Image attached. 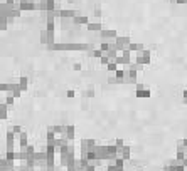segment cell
Masks as SVG:
<instances>
[{
    "label": "cell",
    "instance_id": "30bf717a",
    "mask_svg": "<svg viewBox=\"0 0 187 171\" xmlns=\"http://www.w3.org/2000/svg\"><path fill=\"white\" fill-rule=\"evenodd\" d=\"M78 10H68V8H64V10H59V17L61 19H73L74 15H76Z\"/></svg>",
    "mask_w": 187,
    "mask_h": 171
},
{
    "label": "cell",
    "instance_id": "4dcf8cb0",
    "mask_svg": "<svg viewBox=\"0 0 187 171\" xmlns=\"http://www.w3.org/2000/svg\"><path fill=\"white\" fill-rule=\"evenodd\" d=\"M115 62H117L118 66H125V61H123V57H122V56H117V59H115Z\"/></svg>",
    "mask_w": 187,
    "mask_h": 171
},
{
    "label": "cell",
    "instance_id": "6da1fadb",
    "mask_svg": "<svg viewBox=\"0 0 187 171\" xmlns=\"http://www.w3.org/2000/svg\"><path fill=\"white\" fill-rule=\"evenodd\" d=\"M49 51H93L95 49V46L93 44H68V42H64V44H49L47 46Z\"/></svg>",
    "mask_w": 187,
    "mask_h": 171
},
{
    "label": "cell",
    "instance_id": "d6986e66",
    "mask_svg": "<svg viewBox=\"0 0 187 171\" xmlns=\"http://www.w3.org/2000/svg\"><path fill=\"white\" fill-rule=\"evenodd\" d=\"M66 138L68 139H73L74 138V126H66Z\"/></svg>",
    "mask_w": 187,
    "mask_h": 171
},
{
    "label": "cell",
    "instance_id": "d4e9b609",
    "mask_svg": "<svg viewBox=\"0 0 187 171\" xmlns=\"http://www.w3.org/2000/svg\"><path fill=\"white\" fill-rule=\"evenodd\" d=\"M95 96V89L93 87H88L86 91H83V97H93Z\"/></svg>",
    "mask_w": 187,
    "mask_h": 171
},
{
    "label": "cell",
    "instance_id": "ac0fdd59",
    "mask_svg": "<svg viewBox=\"0 0 187 171\" xmlns=\"http://www.w3.org/2000/svg\"><path fill=\"white\" fill-rule=\"evenodd\" d=\"M54 29H56L54 19H47V22H46V30H47V32H54Z\"/></svg>",
    "mask_w": 187,
    "mask_h": 171
},
{
    "label": "cell",
    "instance_id": "83f0119b",
    "mask_svg": "<svg viewBox=\"0 0 187 171\" xmlns=\"http://www.w3.org/2000/svg\"><path fill=\"white\" fill-rule=\"evenodd\" d=\"M108 84H122V81L117 76H111V77H108Z\"/></svg>",
    "mask_w": 187,
    "mask_h": 171
},
{
    "label": "cell",
    "instance_id": "f35d334b",
    "mask_svg": "<svg viewBox=\"0 0 187 171\" xmlns=\"http://www.w3.org/2000/svg\"><path fill=\"white\" fill-rule=\"evenodd\" d=\"M118 148H123V141H122V139H118V141H117V149H118Z\"/></svg>",
    "mask_w": 187,
    "mask_h": 171
},
{
    "label": "cell",
    "instance_id": "7402d4cb",
    "mask_svg": "<svg viewBox=\"0 0 187 171\" xmlns=\"http://www.w3.org/2000/svg\"><path fill=\"white\" fill-rule=\"evenodd\" d=\"M7 143H8V149L12 151V144H14V133H10V131L7 133Z\"/></svg>",
    "mask_w": 187,
    "mask_h": 171
},
{
    "label": "cell",
    "instance_id": "e575fe53",
    "mask_svg": "<svg viewBox=\"0 0 187 171\" xmlns=\"http://www.w3.org/2000/svg\"><path fill=\"white\" fill-rule=\"evenodd\" d=\"M95 15H96V19H100V17H101V8L100 7L95 8Z\"/></svg>",
    "mask_w": 187,
    "mask_h": 171
},
{
    "label": "cell",
    "instance_id": "ba28073f",
    "mask_svg": "<svg viewBox=\"0 0 187 171\" xmlns=\"http://www.w3.org/2000/svg\"><path fill=\"white\" fill-rule=\"evenodd\" d=\"M19 8L22 12H32V10H37V3L35 2H24V3H19Z\"/></svg>",
    "mask_w": 187,
    "mask_h": 171
},
{
    "label": "cell",
    "instance_id": "9c48e42d",
    "mask_svg": "<svg viewBox=\"0 0 187 171\" xmlns=\"http://www.w3.org/2000/svg\"><path fill=\"white\" fill-rule=\"evenodd\" d=\"M86 27H88V30H90V32H100V30L103 29V24L100 22V19H98L95 22H88Z\"/></svg>",
    "mask_w": 187,
    "mask_h": 171
},
{
    "label": "cell",
    "instance_id": "603a6c76",
    "mask_svg": "<svg viewBox=\"0 0 187 171\" xmlns=\"http://www.w3.org/2000/svg\"><path fill=\"white\" fill-rule=\"evenodd\" d=\"M90 56L96 57V59H100V57L103 56V51H101V49H93V51L90 52Z\"/></svg>",
    "mask_w": 187,
    "mask_h": 171
},
{
    "label": "cell",
    "instance_id": "ffe728a7",
    "mask_svg": "<svg viewBox=\"0 0 187 171\" xmlns=\"http://www.w3.org/2000/svg\"><path fill=\"white\" fill-rule=\"evenodd\" d=\"M106 69H108L110 72H115V71L118 69V64H117V62H115V61H110L108 64H106Z\"/></svg>",
    "mask_w": 187,
    "mask_h": 171
},
{
    "label": "cell",
    "instance_id": "8992f818",
    "mask_svg": "<svg viewBox=\"0 0 187 171\" xmlns=\"http://www.w3.org/2000/svg\"><path fill=\"white\" fill-rule=\"evenodd\" d=\"M132 42V37H117L115 39V46H117V49H118V52H122V51H125V49L128 47V44Z\"/></svg>",
    "mask_w": 187,
    "mask_h": 171
},
{
    "label": "cell",
    "instance_id": "1f68e13d",
    "mask_svg": "<svg viewBox=\"0 0 187 171\" xmlns=\"http://www.w3.org/2000/svg\"><path fill=\"white\" fill-rule=\"evenodd\" d=\"M100 61H101V64H105V66H106V64H108V62H110V59H108V57L105 56V54H103V56L100 57Z\"/></svg>",
    "mask_w": 187,
    "mask_h": 171
},
{
    "label": "cell",
    "instance_id": "f546056e",
    "mask_svg": "<svg viewBox=\"0 0 187 171\" xmlns=\"http://www.w3.org/2000/svg\"><path fill=\"white\" fill-rule=\"evenodd\" d=\"M8 131H10V133H15V134H20L22 128H20V126H12V128L8 129Z\"/></svg>",
    "mask_w": 187,
    "mask_h": 171
},
{
    "label": "cell",
    "instance_id": "44dd1931",
    "mask_svg": "<svg viewBox=\"0 0 187 171\" xmlns=\"http://www.w3.org/2000/svg\"><path fill=\"white\" fill-rule=\"evenodd\" d=\"M56 8V0H46V12L54 10Z\"/></svg>",
    "mask_w": 187,
    "mask_h": 171
},
{
    "label": "cell",
    "instance_id": "5bb4252c",
    "mask_svg": "<svg viewBox=\"0 0 187 171\" xmlns=\"http://www.w3.org/2000/svg\"><path fill=\"white\" fill-rule=\"evenodd\" d=\"M122 57H123V61H125V66H128V64L132 62V52L128 51V49L122 51Z\"/></svg>",
    "mask_w": 187,
    "mask_h": 171
},
{
    "label": "cell",
    "instance_id": "9a60e30c",
    "mask_svg": "<svg viewBox=\"0 0 187 171\" xmlns=\"http://www.w3.org/2000/svg\"><path fill=\"white\" fill-rule=\"evenodd\" d=\"M20 13H22V10L19 8V5H15V7H12L10 15H8L7 19H17V17H20Z\"/></svg>",
    "mask_w": 187,
    "mask_h": 171
},
{
    "label": "cell",
    "instance_id": "f1b7e54d",
    "mask_svg": "<svg viewBox=\"0 0 187 171\" xmlns=\"http://www.w3.org/2000/svg\"><path fill=\"white\" fill-rule=\"evenodd\" d=\"M122 154H123V158L127 159L128 156H130V148H128V146H125L123 149H122Z\"/></svg>",
    "mask_w": 187,
    "mask_h": 171
},
{
    "label": "cell",
    "instance_id": "4fadbf2b",
    "mask_svg": "<svg viewBox=\"0 0 187 171\" xmlns=\"http://www.w3.org/2000/svg\"><path fill=\"white\" fill-rule=\"evenodd\" d=\"M127 49L130 52H140V51H143V49H145V46H143V44H133V42H130Z\"/></svg>",
    "mask_w": 187,
    "mask_h": 171
},
{
    "label": "cell",
    "instance_id": "e0dca14e",
    "mask_svg": "<svg viewBox=\"0 0 187 171\" xmlns=\"http://www.w3.org/2000/svg\"><path fill=\"white\" fill-rule=\"evenodd\" d=\"M7 27H8V19L0 13V32H2V30H7Z\"/></svg>",
    "mask_w": 187,
    "mask_h": 171
},
{
    "label": "cell",
    "instance_id": "8d00e7d4",
    "mask_svg": "<svg viewBox=\"0 0 187 171\" xmlns=\"http://www.w3.org/2000/svg\"><path fill=\"white\" fill-rule=\"evenodd\" d=\"M73 69H74V71H81V64H79V62H76V64H73Z\"/></svg>",
    "mask_w": 187,
    "mask_h": 171
},
{
    "label": "cell",
    "instance_id": "7a4b0ae2",
    "mask_svg": "<svg viewBox=\"0 0 187 171\" xmlns=\"http://www.w3.org/2000/svg\"><path fill=\"white\" fill-rule=\"evenodd\" d=\"M135 62L137 64H150L152 62V51H148V49H143V51L137 52V57H135Z\"/></svg>",
    "mask_w": 187,
    "mask_h": 171
},
{
    "label": "cell",
    "instance_id": "d6a6232c",
    "mask_svg": "<svg viewBox=\"0 0 187 171\" xmlns=\"http://www.w3.org/2000/svg\"><path fill=\"white\" fill-rule=\"evenodd\" d=\"M5 3H8V5H12V7L19 5V2H17V0H5Z\"/></svg>",
    "mask_w": 187,
    "mask_h": 171
},
{
    "label": "cell",
    "instance_id": "484cf974",
    "mask_svg": "<svg viewBox=\"0 0 187 171\" xmlns=\"http://www.w3.org/2000/svg\"><path fill=\"white\" fill-rule=\"evenodd\" d=\"M20 146H27V134H25L24 131H20Z\"/></svg>",
    "mask_w": 187,
    "mask_h": 171
},
{
    "label": "cell",
    "instance_id": "3957f363",
    "mask_svg": "<svg viewBox=\"0 0 187 171\" xmlns=\"http://www.w3.org/2000/svg\"><path fill=\"white\" fill-rule=\"evenodd\" d=\"M135 96H137V97L148 99L150 96H152V89H150V87H147L145 84L137 82V84H135Z\"/></svg>",
    "mask_w": 187,
    "mask_h": 171
},
{
    "label": "cell",
    "instance_id": "277c9868",
    "mask_svg": "<svg viewBox=\"0 0 187 171\" xmlns=\"http://www.w3.org/2000/svg\"><path fill=\"white\" fill-rule=\"evenodd\" d=\"M100 39H101V42H115V39L118 37V34H117V30H106V29H101L100 32Z\"/></svg>",
    "mask_w": 187,
    "mask_h": 171
},
{
    "label": "cell",
    "instance_id": "52a82bcc",
    "mask_svg": "<svg viewBox=\"0 0 187 171\" xmlns=\"http://www.w3.org/2000/svg\"><path fill=\"white\" fill-rule=\"evenodd\" d=\"M71 20H73V24H76V25H86L88 22H90V19H88L86 15H81V12H79V10L76 12V15H74Z\"/></svg>",
    "mask_w": 187,
    "mask_h": 171
},
{
    "label": "cell",
    "instance_id": "ab89813d",
    "mask_svg": "<svg viewBox=\"0 0 187 171\" xmlns=\"http://www.w3.org/2000/svg\"><path fill=\"white\" fill-rule=\"evenodd\" d=\"M108 171H118V169H117V166H115V168H113V166H110V169H108Z\"/></svg>",
    "mask_w": 187,
    "mask_h": 171
},
{
    "label": "cell",
    "instance_id": "d590c367",
    "mask_svg": "<svg viewBox=\"0 0 187 171\" xmlns=\"http://www.w3.org/2000/svg\"><path fill=\"white\" fill-rule=\"evenodd\" d=\"M74 94H76V92H74L73 89H69V91L66 92V96H68V97H74Z\"/></svg>",
    "mask_w": 187,
    "mask_h": 171
},
{
    "label": "cell",
    "instance_id": "836d02e7",
    "mask_svg": "<svg viewBox=\"0 0 187 171\" xmlns=\"http://www.w3.org/2000/svg\"><path fill=\"white\" fill-rule=\"evenodd\" d=\"M117 169H118V171H122V169H123V161H122V159H118V161H117Z\"/></svg>",
    "mask_w": 187,
    "mask_h": 171
},
{
    "label": "cell",
    "instance_id": "cb8c5ba5",
    "mask_svg": "<svg viewBox=\"0 0 187 171\" xmlns=\"http://www.w3.org/2000/svg\"><path fill=\"white\" fill-rule=\"evenodd\" d=\"M20 94H22V91H20V87H19V84H17V87L14 89V91L10 92V96L14 97V99H19L20 97Z\"/></svg>",
    "mask_w": 187,
    "mask_h": 171
},
{
    "label": "cell",
    "instance_id": "7c38bea8",
    "mask_svg": "<svg viewBox=\"0 0 187 171\" xmlns=\"http://www.w3.org/2000/svg\"><path fill=\"white\" fill-rule=\"evenodd\" d=\"M10 10H12V5H8V3H5V2L0 3V13H2V15L8 17L10 15Z\"/></svg>",
    "mask_w": 187,
    "mask_h": 171
},
{
    "label": "cell",
    "instance_id": "60d3db41",
    "mask_svg": "<svg viewBox=\"0 0 187 171\" xmlns=\"http://www.w3.org/2000/svg\"><path fill=\"white\" fill-rule=\"evenodd\" d=\"M69 2H73V0H69Z\"/></svg>",
    "mask_w": 187,
    "mask_h": 171
},
{
    "label": "cell",
    "instance_id": "4316f807",
    "mask_svg": "<svg viewBox=\"0 0 187 171\" xmlns=\"http://www.w3.org/2000/svg\"><path fill=\"white\" fill-rule=\"evenodd\" d=\"M3 102H5V104H7L8 107H12V106H14V102H15V99H14V97H12V96H10V94H8V96L5 97V101H3Z\"/></svg>",
    "mask_w": 187,
    "mask_h": 171
},
{
    "label": "cell",
    "instance_id": "8fae6325",
    "mask_svg": "<svg viewBox=\"0 0 187 171\" xmlns=\"http://www.w3.org/2000/svg\"><path fill=\"white\" fill-rule=\"evenodd\" d=\"M17 84H19V87H20V91H22V92H24V91H27V89H29V77L22 76V77L19 79V82H17Z\"/></svg>",
    "mask_w": 187,
    "mask_h": 171
},
{
    "label": "cell",
    "instance_id": "5b68a950",
    "mask_svg": "<svg viewBox=\"0 0 187 171\" xmlns=\"http://www.w3.org/2000/svg\"><path fill=\"white\" fill-rule=\"evenodd\" d=\"M39 35H41V39H39V40H41L42 46H49V44H54V42H56V35H54V32H47L46 29H42Z\"/></svg>",
    "mask_w": 187,
    "mask_h": 171
},
{
    "label": "cell",
    "instance_id": "74e56055",
    "mask_svg": "<svg viewBox=\"0 0 187 171\" xmlns=\"http://www.w3.org/2000/svg\"><path fill=\"white\" fill-rule=\"evenodd\" d=\"M7 158H8V159H14V158H15V154H14V153H12V151H8Z\"/></svg>",
    "mask_w": 187,
    "mask_h": 171
},
{
    "label": "cell",
    "instance_id": "2e32d148",
    "mask_svg": "<svg viewBox=\"0 0 187 171\" xmlns=\"http://www.w3.org/2000/svg\"><path fill=\"white\" fill-rule=\"evenodd\" d=\"M7 112H8V106L5 102H0V119H7Z\"/></svg>",
    "mask_w": 187,
    "mask_h": 171
}]
</instances>
